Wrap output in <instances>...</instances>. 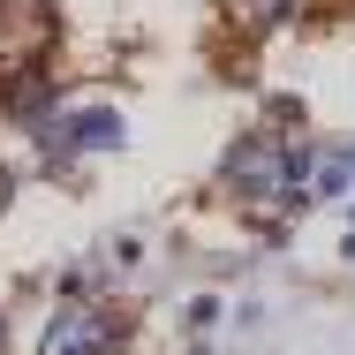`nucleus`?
<instances>
[{
  "label": "nucleus",
  "instance_id": "7",
  "mask_svg": "<svg viewBox=\"0 0 355 355\" xmlns=\"http://www.w3.org/2000/svg\"><path fill=\"white\" fill-rule=\"evenodd\" d=\"M8 197H15V174H8V166H0V212H8Z\"/></svg>",
  "mask_w": 355,
  "mask_h": 355
},
{
  "label": "nucleus",
  "instance_id": "1",
  "mask_svg": "<svg viewBox=\"0 0 355 355\" xmlns=\"http://www.w3.org/2000/svg\"><path fill=\"white\" fill-rule=\"evenodd\" d=\"M295 182H302V159L272 137H242L227 151V189L250 205H280V197H295Z\"/></svg>",
  "mask_w": 355,
  "mask_h": 355
},
{
  "label": "nucleus",
  "instance_id": "8",
  "mask_svg": "<svg viewBox=\"0 0 355 355\" xmlns=\"http://www.w3.org/2000/svg\"><path fill=\"white\" fill-rule=\"evenodd\" d=\"M0 348H8V325H0Z\"/></svg>",
  "mask_w": 355,
  "mask_h": 355
},
{
  "label": "nucleus",
  "instance_id": "4",
  "mask_svg": "<svg viewBox=\"0 0 355 355\" xmlns=\"http://www.w3.org/2000/svg\"><path fill=\"white\" fill-rule=\"evenodd\" d=\"M53 38V8L46 0H0V61H38Z\"/></svg>",
  "mask_w": 355,
  "mask_h": 355
},
{
  "label": "nucleus",
  "instance_id": "9",
  "mask_svg": "<svg viewBox=\"0 0 355 355\" xmlns=\"http://www.w3.org/2000/svg\"><path fill=\"white\" fill-rule=\"evenodd\" d=\"M348 257H355V234H348Z\"/></svg>",
  "mask_w": 355,
  "mask_h": 355
},
{
  "label": "nucleus",
  "instance_id": "6",
  "mask_svg": "<svg viewBox=\"0 0 355 355\" xmlns=\"http://www.w3.org/2000/svg\"><path fill=\"white\" fill-rule=\"evenodd\" d=\"M348 182H355L348 159H318V166H310V197H340Z\"/></svg>",
  "mask_w": 355,
  "mask_h": 355
},
{
  "label": "nucleus",
  "instance_id": "10",
  "mask_svg": "<svg viewBox=\"0 0 355 355\" xmlns=\"http://www.w3.org/2000/svg\"><path fill=\"white\" fill-rule=\"evenodd\" d=\"M348 166H355V151H348Z\"/></svg>",
  "mask_w": 355,
  "mask_h": 355
},
{
  "label": "nucleus",
  "instance_id": "5",
  "mask_svg": "<svg viewBox=\"0 0 355 355\" xmlns=\"http://www.w3.org/2000/svg\"><path fill=\"white\" fill-rule=\"evenodd\" d=\"M227 8H234V23H250V31H272V23L295 15V0H227Z\"/></svg>",
  "mask_w": 355,
  "mask_h": 355
},
{
  "label": "nucleus",
  "instance_id": "3",
  "mask_svg": "<svg viewBox=\"0 0 355 355\" xmlns=\"http://www.w3.org/2000/svg\"><path fill=\"white\" fill-rule=\"evenodd\" d=\"M121 137H129V129H121L114 106H83V114H69V121L46 129V151H53V159H76V151H114Z\"/></svg>",
  "mask_w": 355,
  "mask_h": 355
},
{
  "label": "nucleus",
  "instance_id": "2",
  "mask_svg": "<svg viewBox=\"0 0 355 355\" xmlns=\"http://www.w3.org/2000/svg\"><path fill=\"white\" fill-rule=\"evenodd\" d=\"M114 340H121L114 310L69 302V310H53V318H46V333H38V355H114Z\"/></svg>",
  "mask_w": 355,
  "mask_h": 355
}]
</instances>
